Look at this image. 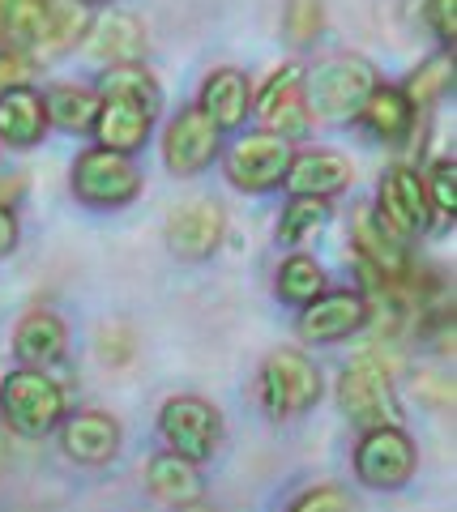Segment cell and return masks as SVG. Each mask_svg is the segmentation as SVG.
<instances>
[{
  "mask_svg": "<svg viewBox=\"0 0 457 512\" xmlns=\"http://www.w3.org/2000/svg\"><path fill=\"white\" fill-rule=\"evenodd\" d=\"M381 86L376 69L364 56H325L317 60L312 69H304V103L317 120L325 124H346V120H359L368 94Z\"/></svg>",
  "mask_w": 457,
  "mask_h": 512,
  "instance_id": "1",
  "label": "cell"
},
{
  "mask_svg": "<svg viewBox=\"0 0 457 512\" xmlns=\"http://www.w3.org/2000/svg\"><path fill=\"white\" fill-rule=\"evenodd\" d=\"M338 402L342 414L355 427H402V406L393 393V363L385 355L364 350L346 372L338 376Z\"/></svg>",
  "mask_w": 457,
  "mask_h": 512,
  "instance_id": "2",
  "label": "cell"
},
{
  "mask_svg": "<svg viewBox=\"0 0 457 512\" xmlns=\"http://www.w3.org/2000/svg\"><path fill=\"white\" fill-rule=\"evenodd\" d=\"M0 414H5L9 431L26 440H43L65 419V389L43 367H18L0 384Z\"/></svg>",
  "mask_w": 457,
  "mask_h": 512,
  "instance_id": "3",
  "label": "cell"
},
{
  "mask_svg": "<svg viewBox=\"0 0 457 512\" xmlns=\"http://www.w3.org/2000/svg\"><path fill=\"white\" fill-rule=\"evenodd\" d=\"M257 402L270 419H295L321 402V372L299 350H274L257 372Z\"/></svg>",
  "mask_w": 457,
  "mask_h": 512,
  "instance_id": "4",
  "label": "cell"
},
{
  "mask_svg": "<svg viewBox=\"0 0 457 512\" xmlns=\"http://www.w3.org/2000/svg\"><path fill=\"white\" fill-rule=\"evenodd\" d=\"M73 197L90 205V210H120V205L137 201L141 192V167L133 163L129 154L103 150L94 146L86 154H77L73 175H69Z\"/></svg>",
  "mask_w": 457,
  "mask_h": 512,
  "instance_id": "5",
  "label": "cell"
},
{
  "mask_svg": "<svg viewBox=\"0 0 457 512\" xmlns=\"http://www.w3.org/2000/svg\"><path fill=\"white\" fill-rule=\"evenodd\" d=\"M419 470V448L406 427H368L355 444V478L372 491H398Z\"/></svg>",
  "mask_w": 457,
  "mask_h": 512,
  "instance_id": "6",
  "label": "cell"
},
{
  "mask_svg": "<svg viewBox=\"0 0 457 512\" xmlns=\"http://www.w3.org/2000/svg\"><path fill=\"white\" fill-rule=\"evenodd\" d=\"M159 436L167 440V453L201 466L223 444V414L201 397H171L159 410Z\"/></svg>",
  "mask_w": 457,
  "mask_h": 512,
  "instance_id": "7",
  "label": "cell"
},
{
  "mask_svg": "<svg viewBox=\"0 0 457 512\" xmlns=\"http://www.w3.org/2000/svg\"><path fill=\"white\" fill-rule=\"evenodd\" d=\"M291 158H295L291 141L261 128V133H244L240 141H231L223 150V171L240 192H270L282 184Z\"/></svg>",
  "mask_w": 457,
  "mask_h": 512,
  "instance_id": "8",
  "label": "cell"
},
{
  "mask_svg": "<svg viewBox=\"0 0 457 512\" xmlns=\"http://www.w3.org/2000/svg\"><path fill=\"white\" fill-rule=\"evenodd\" d=\"M372 316V303L364 291H325L299 308V338L312 346H334L359 333Z\"/></svg>",
  "mask_w": 457,
  "mask_h": 512,
  "instance_id": "9",
  "label": "cell"
},
{
  "mask_svg": "<svg viewBox=\"0 0 457 512\" xmlns=\"http://www.w3.org/2000/svg\"><path fill=\"white\" fill-rule=\"evenodd\" d=\"M257 111L265 120V133H278L282 141H299L312 133V111L304 103V64H282V69L261 86Z\"/></svg>",
  "mask_w": 457,
  "mask_h": 512,
  "instance_id": "10",
  "label": "cell"
},
{
  "mask_svg": "<svg viewBox=\"0 0 457 512\" xmlns=\"http://www.w3.org/2000/svg\"><path fill=\"white\" fill-rule=\"evenodd\" d=\"M428 188H423V175L415 167H389L381 192H376V218L385 222V231H393L406 244L411 235H419L428 227Z\"/></svg>",
  "mask_w": 457,
  "mask_h": 512,
  "instance_id": "11",
  "label": "cell"
},
{
  "mask_svg": "<svg viewBox=\"0 0 457 512\" xmlns=\"http://www.w3.org/2000/svg\"><path fill=\"white\" fill-rule=\"evenodd\" d=\"M218 128L201 107H184L176 120L167 124L163 137V163L171 175H197L218 158Z\"/></svg>",
  "mask_w": 457,
  "mask_h": 512,
  "instance_id": "12",
  "label": "cell"
},
{
  "mask_svg": "<svg viewBox=\"0 0 457 512\" xmlns=\"http://www.w3.org/2000/svg\"><path fill=\"white\" fill-rule=\"evenodd\" d=\"M227 218L218 201H184L167 222V248L180 261H206V256L223 244Z\"/></svg>",
  "mask_w": 457,
  "mask_h": 512,
  "instance_id": "13",
  "label": "cell"
},
{
  "mask_svg": "<svg viewBox=\"0 0 457 512\" xmlns=\"http://www.w3.org/2000/svg\"><path fill=\"white\" fill-rule=\"evenodd\" d=\"M60 448L77 466H107L120 453V423L103 410H77L60 419Z\"/></svg>",
  "mask_w": 457,
  "mask_h": 512,
  "instance_id": "14",
  "label": "cell"
},
{
  "mask_svg": "<svg viewBox=\"0 0 457 512\" xmlns=\"http://www.w3.org/2000/svg\"><path fill=\"white\" fill-rule=\"evenodd\" d=\"M150 124H154V116L141 103L116 99V94H99V111H94L90 133H94V141H99L103 150L133 154V150L146 146Z\"/></svg>",
  "mask_w": 457,
  "mask_h": 512,
  "instance_id": "15",
  "label": "cell"
},
{
  "mask_svg": "<svg viewBox=\"0 0 457 512\" xmlns=\"http://www.w3.org/2000/svg\"><path fill=\"white\" fill-rule=\"evenodd\" d=\"M355 180V167L346 163L342 154L334 150H308V154H295L282 184L291 188V197H338L342 188H351Z\"/></svg>",
  "mask_w": 457,
  "mask_h": 512,
  "instance_id": "16",
  "label": "cell"
},
{
  "mask_svg": "<svg viewBox=\"0 0 457 512\" xmlns=\"http://www.w3.org/2000/svg\"><path fill=\"white\" fill-rule=\"evenodd\" d=\"M69 350V329L56 312H26L13 333V355L22 359V367H52L65 359Z\"/></svg>",
  "mask_w": 457,
  "mask_h": 512,
  "instance_id": "17",
  "label": "cell"
},
{
  "mask_svg": "<svg viewBox=\"0 0 457 512\" xmlns=\"http://www.w3.org/2000/svg\"><path fill=\"white\" fill-rule=\"evenodd\" d=\"M82 43L90 56H99L107 64H133L146 52V30H141L133 13H103V18H94L86 26Z\"/></svg>",
  "mask_w": 457,
  "mask_h": 512,
  "instance_id": "18",
  "label": "cell"
},
{
  "mask_svg": "<svg viewBox=\"0 0 457 512\" xmlns=\"http://www.w3.org/2000/svg\"><path fill=\"white\" fill-rule=\"evenodd\" d=\"M47 111H43V94L30 86H13L0 94V141L13 150H30L39 146L47 133Z\"/></svg>",
  "mask_w": 457,
  "mask_h": 512,
  "instance_id": "19",
  "label": "cell"
},
{
  "mask_svg": "<svg viewBox=\"0 0 457 512\" xmlns=\"http://www.w3.org/2000/svg\"><path fill=\"white\" fill-rule=\"evenodd\" d=\"M146 487L159 504L188 508V504H201L206 478H201V466H193V461H184L176 453H159V457H150V466H146Z\"/></svg>",
  "mask_w": 457,
  "mask_h": 512,
  "instance_id": "20",
  "label": "cell"
},
{
  "mask_svg": "<svg viewBox=\"0 0 457 512\" xmlns=\"http://www.w3.org/2000/svg\"><path fill=\"white\" fill-rule=\"evenodd\" d=\"M206 116L214 120V128H240L248 107H252V86L240 69H214L206 82H201V103H197Z\"/></svg>",
  "mask_w": 457,
  "mask_h": 512,
  "instance_id": "21",
  "label": "cell"
},
{
  "mask_svg": "<svg viewBox=\"0 0 457 512\" xmlns=\"http://www.w3.org/2000/svg\"><path fill=\"white\" fill-rule=\"evenodd\" d=\"M47 30V0H0V52H22L35 60Z\"/></svg>",
  "mask_w": 457,
  "mask_h": 512,
  "instance_id": "22",
  "label": "cell"
},
{
  "mask_svg": "<svg viewBox=\"0 0 457 512\" xmlns=\"http://www.w3.org/2000/svg\"><path fill=\"white\" fill-rule=\"evenodd\" d=\"M359 120H364V128L372 137L402 141L406 133H411V124H415V107H411V99H406L402 86H376L368 94L364 111H359Z\"/></svg>",
  "mask_w": 457,
  "mask_h": 512,
  "instance_id": "23",
  "label": "cell"
},
{
  "mask_svg": "<svg viewBox=\"0 0 457 512\" xmlns=\"http://www.w3.org/2000/svg\"><path fill=\"white\" fill-rule=\"evenodd\" d=\"M86 26H90V13L82 0H47V30H43V43L35 47V64L60 56L73 43H82Z\"/></svg>",
  "mask_w": 457,
  "mask_h": 512,
  "instance_id": "24",
  "label": "cell"
},
{
  "mask_svg": "<svg viewBox=\"0 0 457 512\" xmlns=\"http://www.w3.org/2000/svg\"><path fill=\"white\" fill-rule=\"evenodd\" d=\"M47 124L65 128V133H90L94 111H99V94L86 86H52L43 94Z\"/></svg>",
  "mask_w": 457,
  "mask_h": 512,
  "instance_id": "25",
  "label": "cell"
},
{
  "mask_svg": "<svg viewBox=\"0 0 457 512\" xmlns=\"http://www.w3.org/2000/svg\"><path fill=\"white\" fill-rule=\"evenodd\" d=\"M99 86H103V94H116V99L141 103L154 120H159L163 94H159V82L150 77V69H141V60H133V64H107V73H103Z\"/></svg>",
  "mask_w": 457,
  "mask_h": 512,
  "instance_id": "26",
  "label": "cell"
},
{
  "mask_svg": "<svg viewBox=\"0 0 457 512\" xmlns=\"http://www.w3.org/2000/svg\"><path fill=\"white\" fill-rule=\"evenodd\" d=\"M274 291H278L282 303H291V308H304V303H312V299L325 291V269L312 261V256L295 252V256H287V261H282Z\"/></svg>",
  "mask_w": 457,
  "mask_h": 512,
  "instance_id": "27",
  "label": "cell"
},
{
  "mask_svg": "<svg viewBox=\"0 0 457 512\" xmlns=\"http://www.w3.org/2000/svg\"><path fill=\"white\" fill-rule=\"evenodd\" d=\"M449 86H453V52H440V56H432L428 64H419L415 69L411 86H406V99H411V107L419 111V107L436 103Z\"/></svg>",
  "mask_w": 457,
  "mask_h": 512,
  "instance_id": "28",
  "label": "cell"
},
{
  "mask_svg": "<svg viewBox=\"0 0 457 512\" xmlns=\"http://www.w3.org/2000/svg\"><path fill=\"white\" fill-rule=\"evenodd\" d=\"M321 222H329V201L325 197H291L287 210L278 218V239L282 244H295L308 231H317Z\"/></svg>",
  "mask_w": 457,
  "mask_h": 512,
  "instance_id": "29",
  "label": "cell"
},
{
  "mask_svg": "<svg viewBox=\"0 0 457 512\" xmlns=\"http://www.w3.org/2000/svg\"><path fill=\"white\" fill-rule=\"evenodd\" d=\"M423 188H428V205H436V210L453 222L457 218V163L453 158H440L432 167V180Z\"/></svg>",
  "mask_w": 457,
  "mask_h": 512,
  "instance_id": "30",
  "label": "cell"
},
{
  "mask_svg": "<svg viewBox=\"0 0 457 512\" xmlns=\"http://www.w3.org/2000/svg\"><path fill=\"white\" fill-rule=\"evenodd\" d=\"M325 26V5L321 0H287V35L295 43H312Z\"/></svg>",
  "mask_w": 457,
  "mask_h": 512,
  "instance_id": "31",
  "label": "cell"
},
{
  "mask_svg": "<svg viewBox=\"0 0 457 512\" xmlns=\"http://www.w3.org/2000/svg\"><path fill=\"white\" fill-rule=\"evenodd\" d=\"M287 512H355V508L346 500V491H338V487H312L299 495Z\"/></svg>",
  "mask_w": 457,
  "mask_h": 512,
  "instance_id": "32",
  "label": "cell"
},
{
  "mask_svg": "<svg viewBox=\"0 0 457 512\" xmlns=\"http://www.w3.org/2000/svg\"><path fill=\"white\" fill-rule=\"evenodd\" d=\"M428 22L436 30L440 47L453 52V43H457V0H428Z\"/></svg>",
  "mask_w": 457,
  "mask_h": 512,
  "instance_id": "33",
  "label": "cell"
},
{
  "mask_svg": "<svg viewBox=\"0 0 457 512\" xmlns=\"http://www.w3.org/2000/svg\"><path fill=\"white\" fill-rule=\"evenodd\" d=\"M39 64L22 56V52H0V94L13 90V86H26L30 77H35Z\"/></svg>",
  "mask_w": 457,
  "mask_h": 512,
  "instance_id": "34",
  "label": "cell"
},
{
  "mask_svg": "<svg viewBox=\"0 0 457 512\" xmlns=\"http://www.w3.org/2000/svg\"><path fill=\"white\" fill-rule=\"evenodd\" d=\"M13 248H18V214L0 201V256H9Z\"/></svg>",
  "mask_w": 457,
  "mask_h": 512,
  "instance_id": "35",
  "label": "cell"
},
{
  "mask_svg": "<svg viewBox=\"0 0 457 512\" xmlns=\"http://www.w3.org/2000/svg\"><path fill=\"white\" fill-rule=\"evenodd\" d=\"M180 512H214V508H206V504H188V508H180Z\"/></svg>",
  "mask_w": 457,
  "mask_h": 512,
  "instance_id": "36",
  "label": "cell"
},
{
  "mask_svg": "<svg viewBox=\"0 0 457 512\" xmlns=\"http://www.w3.org/2000/svg\"><path fill=\"white\" fill-rule=\"evenodd\" d=\"M82 5H94V0H82Z\"/></svg>",
  "mask_w": 457,
  "mask_h": 512,
  "instance_id": "37",
  "label": "cell"
}]
</instances>
